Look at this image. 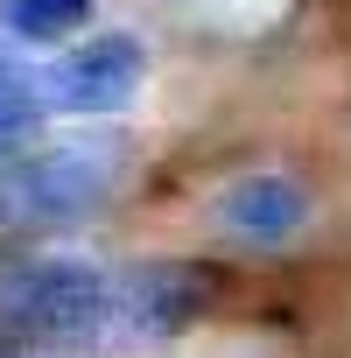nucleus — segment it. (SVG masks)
<instances>
[{"mask_svg": "<svg viewBox=\"0 0 351 358\" xmlns=\"http://www.w3.org/2000/svg\"><path fill=\"white\" fill-rule=\"evenodd\" d=\"M113 267L85 253H22L0 267V330L29 344H99Z\"/></svg>", "mask_w": 351, "mask_h": 358, "instance_id": "f03ea898", "label": "nucleus"}, {"mask_svg": "<svg viewBox=\"0 0 351 358\" xmlns=\"http://www.w3.org/2000/svg\"><path fill=\"white\" fill-rule=\"evenodd\" d=\"M0 358H15V351H0Z\"/></svg>", "mask_w": 351, "mask_h": 358, "instance_id": "6e6552de", "label": "nucleus"}, {"mask_svg": "<svg viewBox=\"0 0 351 358\" xmlns=\"http://www.w3.org/2000/svg\"><path fill=\"white\" fill-rule=\"evenodd\" d=\"M0 22L15 43H71L92 22V0H0Z\"/></svg>", "mask_w": 351, "mask_h": 358, "instance_id": "423d86ee", "label": "nucleus"}, {"mask_svg": "<svg viewBox=\"0 0 351 358\" xmlns=\"http://www.w3.org/2000/svg\"><path fill=\"white\" fill-rule=\"evenodd\" d=\"M148 85V43L127 29L71 36L50 64H36V106L64 120H113Z\"/></svg>", "mask_w": 351, "mask_h": 358, "instance_id": "7ed1b4c3", "label": "nucleus"}, {"mask_svg": "<svg viewBox=\"0 0 351 358\" xmlns=\"http://www.w3.org/2000/svg\"><path fill=\"white\" fill-rule=\"evenodd\" d=\"M211 225L246 253H274L309 225V190L288 169H239L232 183L211 190Z\"/></svg>", "mask_w": 351, "mask_h": 358, "instance_id": "39448f33", "label": "nucleus"}, {"mask_svg": "<svg viewBox=\"0 0 351 358\" xmlns=\"http://www.w3.org/2000/svg\"><path fill=\"white\" fill-rule=\"evenodd\" d=\"M127 155H134V141L120 127H85V134L15 148L0 162V225L8 232H57V225L106 211V197L127 176Z\"/></svg>", "mask_w": 351, "mask_h": 358, "instance_id": "f257e3e1", "label": "nucleus"}, {"mask_svg": "<svg viewBox=\"0 0 351 358\" xmlns=\"http://www.w3.org/2000/svg\"><path fill=\"white\" fill-rule=\"evenodd\" d=\"M36 113H43V106H36V71L0 57V162H8V155L29 141Z\"/></svg>", "mask_w": 351, "mask_h": 358, "instance_id": "0eeeda50", "label": "nucleus"}, {"mask_svg": "<svg viewBox=\"0 0 351 358\" xmlns=\"http://www.w3.org/2000/svg\"><path fill=\"white\" fill-rule=\"evenodd\" d=\"M211 295H218L211 267H190V260L113 267V295H106V330H99V344H106V351H127V344L183 337V330L211 309Z\"/></svg>", "mask_w": 351, "mask_h": 358, "instance_id": "20e7f679", "label": "nucleus"}]
</instances>
